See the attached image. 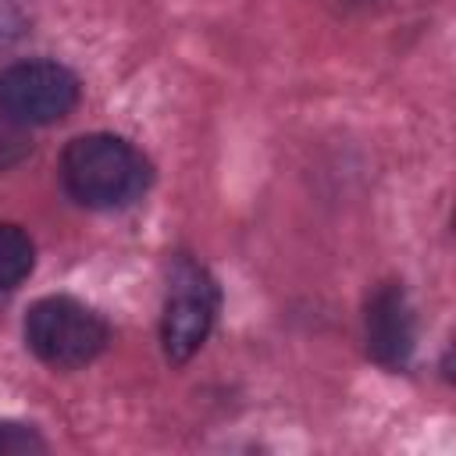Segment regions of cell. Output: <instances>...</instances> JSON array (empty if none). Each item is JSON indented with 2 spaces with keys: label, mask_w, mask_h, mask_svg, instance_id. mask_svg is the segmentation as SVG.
<instances>
[{
  "label": "cell",
  "mask_w": 456,
  "mask_h": 456,
  "mask_svg": "<svg viewBox=\"0 0 456 456\" xmlns=\"http://www.w3.org/2000/svg\"><path fill=\"white\" fill-rule=\"evenodd\" d=\"M28 150H32V142H28L25 128L0 114V171H11L14 164H21L28 157Z\"/></svg>",
  "instance_id": "cell-8"
},
{
  "label": "cell",
  "mask_w": 456,
  "mask_h": 456,
  "mask_svg": "<svg viewBox=\"0 0 456 456\" xmlns=\"http://www.w3.org/2000/svg\"><path fill=\"white\" fill-rule=\"evenodd\" d=\"M363 331H367V353L381 367H392V370L406 367L413 342H417V321H413V306L399 281H381L367 296Z\"/></svg>",
  "instance_id": "cell-5"
},
{
  "label": "cell",
  "mask_w": 456,
  "mask_h": 456,
  "mask_svg": "<svg viewBox=\"0 0 456 456\" xmlns=\"http://www.w3.org/2000/svg\"><path fill=\"white\" fill-rule=\"evenodd\" d=\"M107 338H110L107 321L75 296H43L25 314L28 349L57 370H75L93 363L103 353Z\"/></svg>",
  "instance_id": "cell-2"
},
{
  "label": "cell",
  "mask_w": 456,
  "mask_h": 456,
  "mask_svg": "<svg viewBox=\"0 0 456 456\" xmlns=\"http://www.w3.org/2000/svg\"><path fill=\"white\" fill-rule=\"evenodd\" d=\"M217 303L221 296H217L214 278L200 264L178 260L171 271V289H167L164 317H160V346L171 363H185L200 353V346L207 342L214 328Z\"/></svg>",
  "instance_id": "cell-4"
},
{
  "label": "cell",
  "mask_w": 456,
  "mask_h": 456,
  "mask_svg": "<svg viewBox=\"0 0 456 456\" xmlns=\"http://www.w3.org/2000/svg\"><path fill=\"white\" fill-rule=\"evenodd\" d=\"M36 264V246L18 224H0V292L18 289Z\"/></svg>",
  "instance_id": "cell-6"
},
{
  "label": "cell",
  "mask_w": 456,
  "mask_h": 456,
  "mask_svg": "<svg viewBox=\"0 0 456 456\" xmlns=\"http://www.w3.org/2000/svg\"><path fill=\"white\" fill-rule=\"evenodd\" d=\"M61 182L75 203L89 210H118L146 192L150 164L128 139L93 132L64 146Z\"/></svg>",
  "instance_id": "cell-1"
},
{
  "label": "cell",
  "mask_w": 456,
  "mask_h": 456,
  "mask_svg": "<svg viewBox=\"0 0 456 456\" xmlns=\"http://www.w3.org/2000/svg\"><path fill=\"white\" fill-rule=\"evenodd\" d=\"M46 442L39 438L36 428L18 424V420H0V456L7 452H43Z\"/></svg>",
  "instance_id": "cell-7"
},
{
  "label": "cell",
  "mask_w": 456,
  "mask_h": 456,
  "mask_svg": "<svg viewBox=\"0 0 456 456\" xmlns=\"http://www.w3.org/2000/svg\"><path fill=\"white\" fill-rule=\"evenodd\" d=\"M78 103V78L57 61H18L0 71V114L21 128L53 125Z\"/></svg>",
  "instance_id": "cell-3"
}]
</instances>
